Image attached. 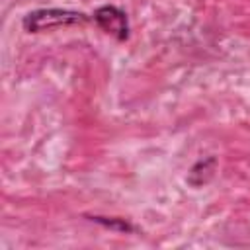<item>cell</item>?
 I'll return each instance as SVG.
<instances>
[{
    "instance_id": "cell-2",
    "label": "cell",
    "mask_w": 250,
    "mask_h": 250,
    "mask_svg": "<svg viewBox=\"0 0 250 250\" xmlns=\"http://www.w3.org/2000/svg\"><path fill=\"white\" fill-rule=\"evenodd\" d=\"M94 21H96V25L102 31H105L107 35L115 37L117 41H125L129 37V20H127V14L121 8H117V6H111V4L100 6L94 12Z\"/></svg>"
},
{
    "instance_id": "cell-1",
    "label": "cell",
    "mask_w": 250,
    "mask_h": 250,
    "mask_svg": "<svg viewBox=\"0 0 250 250\" xmlns=\"http://www.w3.org/2000/svg\"><path fill=\"white\" fill-rule=\"evenodd\" d=\"M84 21H88V16L82 12L49 8V10L29 12L23 18V29L29 33H39V31H49V29L61 27V25H72V23H84Z\"/></svg>"
}]
</instances>
